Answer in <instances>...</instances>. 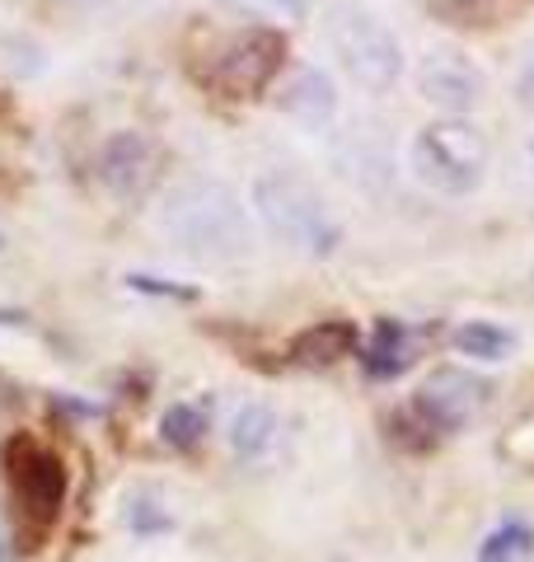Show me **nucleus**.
Here are the masks:
<instances>
[{"label":"nucleus","instance_id":"1","mask_svg":"<svg viewBox=\"0 0 534 562\" xmlns=\"http://www.w3.org/2000/svg\"><path fill=\"white\" fill-rule=\"evenodd\" d=\"M159 235L198 262H240L254 254L248 206L221 179H188L159 202Z\"/></svg>","mask_w":534,"mask_h":562},{"label":"nucleus","instance_id":"2","mask_svg":"<svg viewBox=\"0 0 534 562\" xmlns=\"http://www.w3.org/2000/svg\"><path fill=\"white\" fill-rule=\"evenodd\" d=\"M324 38L333 47V57L343 61V70L366 94H389L399 85L403 47H399L394 33H389V24L376 20L366 5H356V0H333L324 10Z\"/></svg>","mask_w":534,"mask_h":562},{"label":"nucleus","instance_id":"3","mask_svg":"<svg viewBox=\"0 0 534 562\" xmlns=\"http://www.w3.org/2000/svg\"><path fill=\"white\" fill-rule=\"evenodd\" d=\"M254 206L267 225V235L277 244H287L296 254H310V258H324L337 249V221L329 216L324 198L296 179L287 169H267L254 179Z\"/></svg>","mask_w":534,"mask_h":562},{"label":"nucleus","instance_id":"4","mask_svg":"<svg viewBox=\"0 0 534 562\" xmlns=\"http://www.w3.org/2000/svg\"><path fill=\"white\" fill-rule=\"evenodd\" d=\"M408 169L441 198H469L488 173V136L465 117H436L413 136Z\"/></svg>","mask_w":534,"mask_h":562},{"label":"nucleus","instance_id":"5","mask_svg":"<svg viewBox=\"0 0 534 562\" xmlns=\"http://www.w3.org/2000/svg\"><path fill=\"white\" fill-rule=\"evenodd\" d=\"M483 394H488V384L474 380L469 371H436L418 390V398L408 403L403 427L426 431V441H436V436H450V431L465 427V422L478 408H483Z\"/></svg>","mask_w":534,"mask_h":562},{"label":"nucleus","instance_id":"6","mask_svg":"<svg viewBox=\"0 0 534 562\" xmlns=\"http://www.w3.org/2000/svg\"><path fill=\"white\" fill-rule=\"evenodd\" d=\"M418 94L432 103V109L465 117L469 109H478L488 94V76L474 57H465L459 47H432L418 61Z\"/></svg>","mask_w":534,"mask_h":562},{"label":"nucleus","instance_id":"7","mask_svg":"<svg viewBox=\"0 0 534 562\" xmlns=\"http://www.w3.org/2000/svg\"><path fill=\"white\" fill-rule=\"evenodd\" d=\"M5 464H10V483H14L20 506L38 525H47L66 502V464L52 450L33 446V441H10Z\"/></svg>","mask_w":534,"mask_h":562},{"label":"nucleus","instance_id":"8","mask_svg":"<svg viewBox=\"0 0 534 562\" xmlns=\"http://www.w3.org/2000/svg\"><path fill=\"white\" fill-rule=\"evenodd\" d=\"M281 38L277 33H244V38L230 43L216 66H211V80H216V90H225L230 99H248L258 94L267 80L277 76L281 66Z\"/></svg>","mask_w":534,"mask_h":562},{"label":"nucleus","instance_id":"9","mask_svg":"<svg viewBox=\"0 0 534 562\" xmlns=\"http://www.w3.org/2000/svg\"><path fill=\"white\" fill-rule=\"evenodd\" d=\"M333 169L343 173L352 188L361 192H385L394 179V160H389V140L376 122H356L333 140Z\"/></svg>","mask_w":534,"mask_h":562},{"label":"nucleus","instance_id":"10","mask_svg":"<svg viewBox=\"0 0 534 562\" xmlns=\"http://www.w3.org/2000/svg\"><path fill=\"white\" fill-rule=\"evenodd\" d=\"M99 183L113 192V198H141L155 173V146L141 132H113L99 146Z\"/></svg>","mask_w":534,"mask_h":562},{"label":"nucleus","instance_id":"11","mask_svg":"<svg viewBox=\"0 0 534 562\" xmlns=\"http://www.w3.org/2000/svg\"><path fill=\"white\" fill-rule=\"evenodd\" d=\"M277 109L287 113L291 122H300L305 132H329L333 117H337V90H333V80L319 66H300L296 76L281 85Z\"/></svg>","mask_w":534,"mask_h":562},{"label":"nucleus","instance_id":"12","mask_svg":"<svg viewBox=\"0 0 534 562\" xmlns=\"http://www.w3.org/2000/svg\"><path fill=\"white\" fill-rule=\"evenodd\" d=\"M281 441V417L267 403H240L230 417V450L240 464H263L272 460V450Z\"/></svg>","mask_w":534,"mask_h":562},{"label":"nucleus","instance_id":"13","mask_svg":"<svg viewBox=\"0 0 534 562\" xmlns=\"http://www.w3.org/2000/svg\"><path fill=\"white\" fill-rule=\"evenodd\" d=\"M352 347H356V328L343 324V319H324V324H314L305 333H296V342H291V361L296 366H333V361H343L352 357Z\"/></svg>","mask_w":534,"mask_h":562},{"label":"nucleus","instance_id":"14","mask_svg":"<svg viewBox=\"0 0 534 562\" xmlns=\"http://www.w3.org/2000/svg\"><path fill=\"white\" fill-rule=\"evenodd\" d=\"M408 361H413V357H408V328H403L399 319H380V324H376V333H370L366 351H361L366 375H376V380H394Z\"/></svg>","mask_w":534,"mask_h":562},{"label":"nucleus","instance_id":"15","mask_svg":"<svg viewBox=\"0 0 534 562\" xmlns=\"http://www.w3.org/2000/svg\"><path fill=\"white\" fill-rule=\"evenodd\" d=\"M511 347H515L511 333L497 328V324H488V319H474V324H465V328H455V351H459V357L502 361V357H511Z\"/></svg>","mask_w":534,"mask_h":562},{"label":"nucleus","instance_id":"16","mask_svg":"<svg viewBox=\"0 0 534 562\" xmlns=\"http://www.w3.org/2000/svg\"><path fill=\"white\" fill-rule=\"evenodd\" d=\"M240 20H258V24H300L305 20V0H216Z\"/></svg>","mask_w":534,"mask_h":562},{"label":"nucleus","instance_id":"17","mask_svg":"<svg viewBox=\"0 0 534 562\" xmlns=\"http://www.w3.org/2000/svg\"><path fill=\"white\" fill-rule=\"evenodd\" d=\"M530 549H534L530 525L511 520V525H502V530H492L483 543H478V562H521Z\"/></svg>","mask_w":534,"mask_h":562},{"label":"nucleus","instance_id":"18","mask_svg":"<svg viewBox=\"0 0 534 562\" xmlns=\"http://www.w3.org/2000/svg\"><path fill=\"white\" fill-rule=\"evenodd\" d=\"M159 431H165V446L188 450V446H198V441H202L207 413L198 408V403H174V408L165 413V422H159Z\"/></svg>","mask_w":534,"mask_h":562},{"label":"nucleus","instance_id":"19","mask_svg":"<svg viewBox=\"0 0 534 562\" xmlns=\"http://www.w3.org/2000/svg\"><path fill=\"white\" fill-rule=\"evenodd\" d=\"M511 0H432V10L441 14L445 24H497V14H502Z\"/></svg>","mask_w":534,"mask_h":562},{"label":"nucleus","instance_id":"20","mask_svg":"<svg viewBox=\"0 0 534 562\" xmlns=\"http://www.w3.org/2000/svg\"><path fill=\"white\" fill-rule=\"evenodd\" d=\"M127 525H132V530H165L169 516H165V512H155L151 502H136V512L127 516Z\"/></svg>","mask_w":534,"mask_h":562},{"label":"nucleus","instance_id":"21","mask_svg":"<svg viewBox=\"0 0 534 562\" xmlns=\"http://www.w3.org/2000/svg\"><path fill=\"white\" fill-rule=\"evenodd\" d=\"M515 99H521L525 109H534V57L521 66V76H515Z\"/></svg>","mask_w":534,"mask_h":562},{"label":"nucleus","instance_id":"22","mask_svg":"<svg viewBox=\"0 0 534 562\" xmlns=\"http://www.w3.org/2000/svg\"><path fill=\"white\" fill-rule=\"evenodd\" d=\"M132 286H136V291H155V295H183V301H192V291L165 286V281H155V277H132Z\"/></svg>","mask_w":534,"mask_h":562},{"label":"nucleus","instance_id":"23","mask_svg":"<svg viewBox=\"0 0 534 562\" xmlns=\"http://www.w3.org/2000/svg\"><path fill=\"white\" fill-rule=\"evenodd\" d=\"M14 558V543H10V530H5V520H0V562H10Z\"/></svg>","mask_w":534,"mask_h":562},{"label":"nucleus","instance_id":"24","mask_svg":"<svg viewBox=\"0 0 534 562\" xmlns=\"http://www.w3.org/2000/svg\"><path fill=\"white\" fill-rule=\"evenodd\" d=\"M525 165H530V173H534V136H530V146H525Z\"/></svg>","mask_w":534,"mask_h":562}]
</instances>
